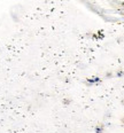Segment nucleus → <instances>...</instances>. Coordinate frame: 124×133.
Wrapping results in <instances>:
<instances>
[{"label":"nucleus","instance_id":"obj_1","mask_svg":"<svg viewBox=\"0 0 124 133\" xmlns=\"http://www.w3.org/2000/svg\"><path fill=\"white\" fill-rule=\"evenodd\" d=\"M95 132H96V133H102V127H101V126L96 127V129H95Z\"/></svg>","mask_w":124,"mask_h":133}]
</instances>
